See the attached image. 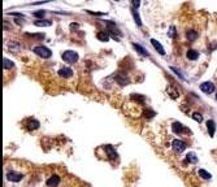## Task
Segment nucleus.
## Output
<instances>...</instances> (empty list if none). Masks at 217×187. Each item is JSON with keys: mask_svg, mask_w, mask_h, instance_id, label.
<instances>
[{"mask_svg": "<svg viewBox=\"0 0 217 187\" xmlns=\"http://www.w3.org/2000/svg\"><path fill=\"white\" fill-rule=\"evenodd\" d=\"M33 51L37 53L38 56L43 57V59H49V57L52 56V52H51V49L44 47V46H38V47H34Z\"/></svg>", "mask_w": 217, "mask_h": 187, "instance_id": "1", "label": "nucleus"}, {"mask_svg": "<svg viewBox=\"0 0 217 187\" xmlns=\"http://www.w3.org/2000/svg\"><path fill=\"white\" fill-rule=\"evenodd\" d=\"M61 57L65 62H69V64H76L78 61V53L74 51H65L62 52Z\"/></svg>", "mask_w": 217, "mask_h": 187, "instance_id": "2", "label": "nucleus"}, {"mask_svg": "<svg viewBox=\"0 0 217 187\" xmlns=\"http://www.w3.org/2000/svg\"><path fill=\"white\" fill-rule=\"evenodd\" d=\"M172 147H173V149H174L177 153H181V152H183V151L186 149V143L183 140L174 139V140H173V143H172Z\"/></svg>", "mask_w": 217, "mask_h": 187, "instance_id": "3", "label": "nucleus"}, {"mask_svg": "<svg viewBox=\"0 0 217 187\" xmlns=\"http://www.w3.org/2000/svg\"><path fill=\"white\" fill-rule=\"evenodd\" d=\"M22 178H24V176L21 173H17V171H8V173H7V179L11 182H20Z\"/></svg>", "mask_w": 217, "mask_h": 187, "instance_id": "4", "label": "nucleus"}, {"mask_svg": "<svg viewBox=\"0 0 217 187\" xmlns=\"http://www.w3.org/2000/svg\"><path fill=\"white\" fill-rule=\"evenodd\" d=\"M200 90L203 92H205V94H211L215 90V84L212 82H204V83L200 84Z\"/></svg>", "mask_w": 217, "mask_h": 187, "instance_id": "5", "label": "nucleus"}, {"mask_svg": "<svg viewBox=\"0 0 217 187\" xmlns=\"http://www.w3.org/2000/svg\"><path fill=\"white\" fill-rule=\"evenodd\" d=\"M39 121H37V120H34V118H30V120H27V124H26V127H27V130H30V131H33V130H37V129L39 127Z\"/></svg>", "mask_w": 217, "mask_h": 187, "instance_id": "6", "label": "nucleus"}, {"mask_svg": "<svg viewBox=\"0 0 217 187\" xmlns=\"http://www.w3.org/2000/svg\"><path fill=\"white\" fill-rule=\"evenodd\" d=\"M105 152H107V156L109 157L111 160H114V159H117V152L114 151V148L112 147V146H109V144H107L105 146Z\"/></svg>", "mask_w": 217, "mask_h": 187, "instance_id": "7", "label": "nucleus"}, {"mask_svg": "<svg viewBox=\"0 0 217 187\" xmlns=\"http://www.w3.org/2000/svg\"><path fill=\"white\" fill-rule=\"evenodd\" d=\"M59 183H60V177H59V176H52V177H49V178L47 179V182H46V185H47L48 187H56Z\"/></svg>", "mask_w": 217, "mask_h": 187, "instance_id": "8", "label": "nucleus"}, {"mask_svg": "<svg viewBox=\"0 0 217 187\" xmlns=\"http://www.w3.org/2000/svg\"><path fill=\"white\" fill-rule=\"evenodd\" d=\"M59 75L62 77V78H69L73 75V70H72L70 68H61L59 70Z\"/></svg>", "mask_w": 217, "mask_h": 187, "instance_id": "9", "label": "nucleus"}, {"mask_svg": "<svg viewBox=\"0 0 217 187\" xmlns=\"http://www.w3.org/2000/svg\"><path fill=\"white\" fill-rule=\"evenodd\" d=\"M151 43H152V46H154V48L156 49V51L160 53V55H165V49H164V47L159 43L156 39H151Z\"/></svg>", "mask_w": 217, "mask_h": 187, "instance_id": "10", "label": "nucleus"}, {"mask_svg": "<svg viewBox=\"0 0 217 187\" xmlns=\"http://www.w3.org/2000/svg\"><path fill=\"white\" fill-rule=\"evenodd\" d=\"M207 129H208V134L213 136L215 135V131H216V124H215V121L212 120H209L207 121Z\"/></svg>", "mask_w": 217, "mask_h": 187, "instance_id": "11", "label": "nucleus"}, {"mask_svg": "<svg viewBox=\"0 0 217 187\" xmlns=\"http://www.w3.org/2000/svg\"><path fill=\"white\" fill-rule=\"evenodd\" d=\"M172 130H173V133L179 134V133H182L185 130V127H183V125L181 124V122H174V124L172 125Z\"/></svg>", "mask_w": 217, "mask_h": 187, "instance_id": "12", "label": "nucleus"}, {"mask_svg": "<svg viewBox=\"0 0 217 187\" xmlns=\"http://www.w3.org/2000/svg\"><path fill=\"white\" fill-rule=\"evenodd\" d=\"M8 49L13 53V52H20V49H21V46L18 44L17 42H9L8 43Z\"/></svg>", "mask_w": 217, "mask_h": 187, "instance_id": "13", "label": "nucleus"}, {"mask_svg": "<svg viewBox=\"0 0 217 187\" xmlns=\"http://www.w3.org/2000/svg\"><path fill=\"white\" fill-rule=\"evenodd\" d=\"M35 26H39V27H47V26H51L52 22L51 21H47V20H38L35 21Z\"/></svg>", "mask_w": 217, "mask_h": 187, "instance_id": "14", "label": "nucleus"}, {"mask_svg": "<svg viewBox=\"0 0 217 187\" xmlns=\"http://www.w3.org/2000/svg\"><path fill=\"white\" fill-rule=\"evenodd\" d=\"M186 56H187V59H189V60H198L199 53L196 51H194V49H189Z\"/></svg>", "mask_w": 217, "mask_h": 187, "instance_id": "15", "label": "nucleus"}, {"mask_svg": "<svg viewBox=\"0 0 217 187\" xmlns=\"http://www.w3.org/2000/svg\"><path fill=\"white\" fill-rule=\"evenodd\" d=\"M96 38H98L100 42H108V39H109V35H108L107 31H100V33H98Z\"/></svg>", "mask_w": 217, "mask_h": 187, "instance_id": "16", "label": "nucleus"}, {"mask_svg": "<svg viewBox=\"0 0 217 187\" xmlns=\"http://www.w3.org/2000/svg\"><path fill=\"white\" fill-rule=\"evenodd\" d=\"M186 38L189 39L190 42H192V40H195V39L198 38V33H196V31H194V30L187 31V33H186Z\"/></svg>", "mask_w": 217, "mask_h": 187, "instance_id": "17", "label": "nucleus"}, {"mask_svg": "<svg viewBox=\"0 0 217 187\" xmlns=\"http://www.w3.org/2000/svg\"><path fill=\"white\" fill-rule=\"evenodd\" d=\"M133 47L136 49V51H138L142 56H144V57H146V56H148V53H147V51H146V49H144L142 46H139V44H136V43H134V44H133Z\"/></svg>", "mask_w": 217, "mask_h": 187, "instance_id": "18", "label": "nucleus"}, {"mask_svg": "<svg viewBox=\"0 0 217 187\" xmlns=\"http://www.w3.org/2000/svg\"><path fill=\"white\" fill-rule=\"evenodd\" d=\"M13 66H14V64H13L11 60L3 59V68H4V69H11V68H13Z\"/></svg>", "mask_w": 217, "mask_h": 187, "instance_id": "19", "label": "nucleus"}, {"mask_svg": "<svg viewBox=\"0 0 217 187\" xmlns=\"http://www.w3.org/2000/svg\"><path fill=\"white\" fill-rule=\"evenodd\" d=\"M186 160L190 161V162H196L198 161V157H196V155H195L194 152H190V153H187Z\"/></svg>", "mask_w": 217, "mask_h": 187, "instance_id": "20", "label": "nucleus"}, {"mask_svg": "<svg viewBox=\"0 0 217 187\" xmlns=\"http://www.w3.org/2000/svg\"><path fill=\"white\" fill-rule=\"evenodd\" d=\"M132 13H133V16H134V20H135V24L138 25V26H141V25H142V21H141V17H139V14L136 13V11H135L134 8H133Z\"/></svg>", "mask_w": 217, "mask_h": 187, "instance_id": "21", "label": "nucleus"}, {"mask_svg": "<svg viewBox=\"0 0 217 187\" xmlns=\"http://www.w3.org/2000/svg\"><path fill=\"white\" fill-rule=\"evenodd\" d=\"M199 176H200L201 178H203V179H209V178L212 177V176L209 174L207 170H204V169H200V170H199Z\"/></svg>", "mask_w": 217, "mask_h": 187, "instance_id": "22", "label": "nucleus"}, {"mask_svg": "<svg viewBox=\"0 0 217 187\" xmlns=\"http://www.w3.org/2000/svg\"><path fill=\"white\" fill-rule=\"evenodd\" d=\"M116 80H117L121 84H127L129 83V80H127V78L126 77H122L121 74H117V77H116Z\"/></svg>", "mask_w": 217, "mask_h": 187, "instance_id": "23", "label": "nucleus"}, {"mask_svg": "<svg viewBox=\"0 0 217 187\" xmlns=\"http://www.w3.org/2000/svg\"><path fill=\"white\" fill-rule=\"evenodd\" d=\"M168 37L169 38H176V27L174 26H170L169 30H168Z\"/></svg>", "mask_w": 217, "mask_h": 187, "instance_id": "24", "label": "nucleus"}, {"mask_svg": "<svg viewBox=\"0 0 217 187\" xmlns=\"http://www.w3.org/2000/svg\"><path fill=\"white\" fill-rule=\"evenodd\" d=\"M33 14H34V17H37V18H42V17H44V14H46V11L40 9V11H38V12H34Z\"/></svg>", "mask_w": 217, "mask_h": 187, "instance_id": "25", "label": "nucleus"}, {"mask_svg": "<svg viewBox=\"0 0 217 187\" xmlns=\"http://www.w3.org/2000/svg\"><path fill=\"white\" fill-rule=\"evenodd\" d=\"M170 70H172V71H174V73H176V74H177V75H178V77L181 78V80H185V77H183V74L181 73V70H178L177 68H174V66H170Z\"/></svg>", "mask_w": 217, "mask_h": 187, "instance_id": "26", "label": "nucleus"}, {"mask_svg": "<svg viewBox=\"0 0 217 187\" xmlns=\"http://www.w3.org/2000/svg\"><path fill=\"white\" fill-rule=\"evenodd\" d=\"M192 118L196 121V122H199V124H200L201 121H203V116H201L200 113H194V114H192Z\"/></svg>", "mask_w": 217, "mask_h": 187, "instance_id": "27", "label": "nucleus"}, {"mask_svg": "<svg viewBox=\"0 0 217 187\" xmlns=\"http://www.w3.org/2000/svg\"><path fill=\"white\" fill-rule=\"evenodd\" d=\"M132 3H133V8L136 9V8H139V5H141V0H132Z\"/></svg>", "mask_w": 217, "mask_h": 187, "instance_id": "28", "label": "nucleus"}, {"mask_svg": "<svg viewBox=\"0 0 217 187\" xmlns=\"http://www.w3.org/2000/svg\"><path fill=\"white\" fill-rule=\"evenodd\" d=\"M144 114H146V117H154V116H155V112H152V111H146V112H144Z\"/></svg>", "mask_w": 217, "mask_h": 187, "instance_id": "29", "label": "nucleus"}, {"mask_svg": "<svg viewBox=\"0 0 217 187\" xmlns=\"http://www.w3.org/2000/svg\"><path fill=\"white\" fill-rule=\"evenodd\" d=\"M79 26H78V24H72L70 25V29H72V30H74V29H78Z\"/></svg>", "mask_w": 217, "mask_h": 187, "instance_id": "30", "label": "nucleus"}, {"mask_svg": "<svg viewBox=\"0 0 217 187\" xmlns=\"http://www.w3.org/2000/svg\"><path fill=\"white\" fill-rule=\"evenodd\" d=\"M216 100H217V94H216Z\"/></svg>", "mask_w": 217, "mask_h": 187, "instance_id": "31", "label": "nucleus"}]
</instances>
